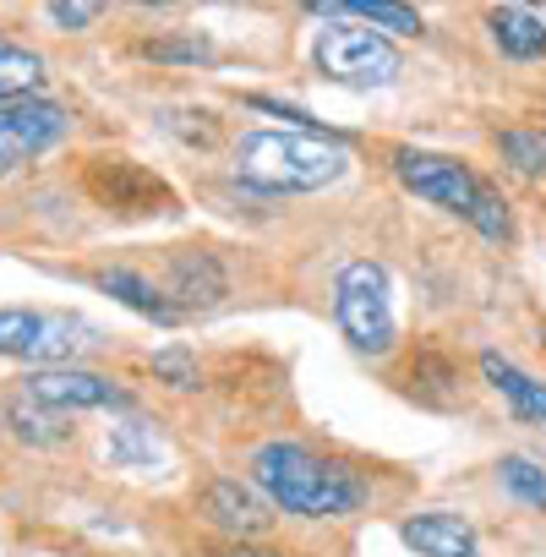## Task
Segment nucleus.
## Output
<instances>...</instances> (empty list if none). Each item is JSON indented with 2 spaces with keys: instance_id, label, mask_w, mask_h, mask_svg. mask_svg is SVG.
I'll return each instance as SVG.
<instances>
[{
  "instance_id": "22",
  "label": "nucleus",
  "mask_w": 546,
  "mask_h": 557,
  "mask_svg": "<svg viewBox=\"0 0 546 557\" xmlns=\"http://www.w3.org/2000/svg\"><path fill=\"white\" fill-rule=\"evenodd\" d=\"M45 17L55 28H88V23H99V7H50Z\"/></svg>"
},
{
  "instance_id": "3",
  "label": "nucleus",
  "mask_w": 546,
  "mask_h": 557,
  "mask_svg": "<svg viewBox=\"0 0 546 557\" xmlns=\"http://www.w3.org/2000/svg\"><path fill=\"white\" fill-rule=\"evenodd\" d=\"M394 175L432 208H448L459 213L464 224H475L486 240H508L513 235V213H508V197L497 186H486L464 159H448V153H426V148H394Z\"/></svg>"
},
{
  "instance_id": "15",
  "label": "nucleus",
  "mask_w": 546,
  "mask_h": 557,
  "mask_svg": "<svg viewBox=\"0 0 546 557\" xmlns=\"http://www.w3.org/2000/svg\"><path fill=\"white\" fill-rule=\"evenodd\" d=\"M318 17H350V23H361V28H377L383 39L388 34H421L426 23H421V12H410V7H388V0H328V7H312Z\"/></svg>"
},
{
  "instance_id": "12",
  "label": "nucleus",
  "mask_w": 546,
  "mask_h": 557,
  "mask_svg": "<svg viewBox=\"0 0 546 557\" xmlns=\"http://www.w3.org/2000/svg\"><path fill=\"white\" fill-rule=\"evenodd\" d=\"M481 377L508 399L513 421H546V383H541V377L519 372V367H513V361H502L497 350H486V356H481Z\"/></svg>"
},
{
  "instance_id": "5",
  "label": "nucleus",
  "mask_w": 546,
  "mask_h": 557,
  "mask_svg": "<svg viewBox=\"0 0 546 557\" xmlns=\"http://www.w3.org/2000/svg\"><path fill=\"white\" fill-rule=\"evenodd\" d=\"M104 334L77 312H34V307H0V356L34 361V367H72L77 356L99 350Z\"/></svg>"
},
{
  "instance_id": "4",
  "label": "nucleus",
  "mask_w": 546,
  "mask_h": 557,
  "mask_svg": "<svg viewBox=\"0 0 546 557\" xmlns=\"http://www.w3.org/2000/svg\"><path fill=\"white\" fill-rule=\"evenodd\" d=\"M334 323L350 339V350H361V356H388L394 350L399 323H394V285H388L383 262L350 257L334 273Z\"/></svg>"
},
{
  "instance_id": "23",
  "label": "nucleus",
  "mask_w": 546,
  "mask_h": 557,
  "mask_svg": "<svg viewBox=\"0 0 546 557\" xmlns=\"http://www.w3.org/2000/svg\"><path fill=\"white\" fill-rule=\"evenodd\" d=\"M148 55H159V61H170V55H186V61H208L213 50L197 39V45H148Z\"/></svg>"
},
{
  "instance_id": "14",
  "label": "nucleus",
  "mask_w": 546,
  "mask_h": 557,
  "mask_svg": "<svg viewBox=\"0 0 546 557\" xmlns=\"http://www.w3.org/2000/svg\"><path fill=\"white\" fill-rule=\"evenodd\" d=\"M170 296H181V312L191 307H213L224 296V268L208 251H181L170 262Z\"/></svg>"
},
{
  "instance_id": "25",
  "label": "nucleus",
  "mask_w": 546,
  "mask_h": 557,
  "mask_svg": "<svg viewBox=\"0 0 546 557\" xmlns=\"http://www.w3.org/2000/svg\"><path fill=\"white\" fill-rule=\"evenodd\" d=\"M541 143H546V132H541Z\"/></svg>"
},
{
  "instance_id": "19",
  "label": "nucleus",
  "mask_w": 546,
  "mask_h": 557,
  "mask_svg": "<svg viewBox=\"0 0 546 557\" xmlns=\"http://www.w3.org/2000/svg\"><path fill=\"white\" fill-rule=\"evenodd\" d=\"M497 475H502V486H508L519 503H530V508H546V470H541L535 459H524V454H508V459L497 465Z\"/></svg>"
},
{
  "instance_id": "17",
  "label": "nucleus",
  "mask_w": 546,
  "mask_h": 557,
  "mask_svg": "<svg viewBox=\"0 0 546 557\" xmlns=\"http://www.w3.org/2000/svg\"><path fill=\"white\" fill-rule=\"evenodd\" d=\"M492 39H497V50L513 55V61L546 55V23H541L535 12H524V7H497V12H492Z\"/></svg>"
},
{
  "instance_id": "20",
  "label": "nucleus",
  "mask_w": 546,
  "mask_h": 557,
  "mask_svg": "<svg viewBox=\"0 0 546 557\" xmlns=\"http://www.w3.org/2000/svg\"><path fill=\"white\" fill-rule=\"evenodd\" d=\"M502 159H513V170H524V175H546V143L535 132H508Z\"/></svg>"
},
{
  "instance_id": "24",
  "label": "nucleus",
  "mask_w": 546,
  "mask_h": 557,
  "mask_svg": "<svg viewBox=\"0 0 546 557\" xmlns=\"http://www.w3.org/2000/svg\"><path fill=\"white\" fill-rule=\"evenodd\" d=\"M219 557H280V552H262V546H240V541H235V546L219 552Z\"/></svg>"
},
{
  "instance_id": "6",
  "label": "nucleus",
  "mask_w": 546,
  "mask_h": 557,
  "mask_svg": "<svg viewBox=\"0 0 546 557\" xmlns=\"http://www.w3.org/2000/svg\"><path fill=\"white\" fill-rule=\"evenodd\" d=\"M312 55H318V72L328 83H345V88H388L399 77V50L350 17H328Z\"/></svg>"
},
{
  "instance_id": "7",
  "label": "nucleus",
  "mask_w": 546,
  "mask_h": 557,
  "mask_svg": "<svg viewBox=\"0 0 546 557\" xmlns=\"http://www.w3.org/2000/svg\"><path fill=\"white\" fill-rule=\"evenodd\" d=\"M72 132V110L55 99H23L0 110V175H12L17 164L50 153L55 143H66Z\"/></svg>"
},
{
  "instance_id": "11",
  "label": "nucleus",
  "mask_w": 546,
  "mask_h": 557,
  "mask_svg": "<svg viewBox=\"0 0 546 557\" xmlns=\"http://www.w3.org/2000/svg\"><path fill=\"white\" fill-rule=\"evenodd\" d=\"M405 546H415L421 557H481V541H475V524L454 508H426L415 519L399 524Z\"/></svg>"
},
{
  "instance_id": "1",
  "label": "nucleus",
  "mask_w": 546,
  "mask_h": 557,
  "mask_svg": "<svg viewBox=\"0 0 546 557\" xmlns=\"http://www.w3.org/2000/svg\"><path fill=\"white\" fill-rule=\"evenodd\" d=\"M235 181L268 191V197H290V191H323L350 170V148L328 132L312 126H257L240 132L235 148Z\"/></svg>"
},
{
  "instance_id": "9",
  "label": "nucleus",
  "mask_w": 546,
  "mask_h": 557,
  "mask_svg": "<svg viewBox=\"0 0 546 557\" xmlns=\"http://www.w3.org/2000/svg\"><path fill=\"white\" fill-rule=\"evenodd\" d=\"M202 519L246 546L251 535H268V530H273V503H268L257 486H246V481H235V475H219V481H208V492H202Z\"/></svg>"
},
{
  "instance_id": "16",
  "label": "nucleus",
  "mask_w": 546,
  "mask_h": 557,
  "mask_svg": "<svg viewBox=\"0 0 546 557\" xmlns=\"http://www.w3.org/2000/svg\"><path fill=\"white\" fill-rule=\"evenodd\" d=\"M39 88H45V61H39V50L0 39V110L23 104V99H39Z\"/></svg>"
},
{
  "instance_id": "18",
  "label": "nucleus",
  "mask_w": 546,
  "mask_h": 557,
  "mask_svg": "<svg viewBox=\"0 0 546 557\" xmlns=\"http://www.w3.org/2000/svg\"><path fill=\"white\" fill-rule=\"evenodd\" d=\"M7 421H12V432L28 437V443H61V437L72 432V421H66L61 410H50V405H39V399H28V394L12 399Z\"/></svg>"
},
{
  "instance_id": "8",
  "label": "nucleus",
  "mask_w": 546,
  "mask_h": 557,
  "mask_svg": "<svg viewBox=\"0 0 546 557\" xmlns=\"http://www.w3.org/2000/svg\"><path fill=\"white\" fill-rule=\"evenodd\" d=\"M23 394L50 405V410H121L126 405V388L115 377H99V372H83V367H39L23 377Z\"/></svg>"
},
{
  "instance_id": "2",
  "label": "nucleus",
  "mask_w": 546,
  "mask_h": 557,
  "mask_svg": "<svg viewBox=\"0 0 546 557\" xmlns=\"http://www.w3.org/2000/svg\"><path fill=\"white\" fill-rule=\"evenodd\" d=\"M251 481L273 508L296 519H345L367 503V481L350 465L323 459L307 443H285V437L251 454Z\"/></svg>"
},
{
  "instance_id": "13",
  "label": "nucleus",
  "mask_w": 546,
  "mask_h": 557,
  "mask_svg": "<svg viewBox=\"0 0 546 557\" xmlns=\"http://www.w3.org/2000/svg\"><path fill=\"white\" fill-rule=\"evenodd\" d=\"M94 285H99L104 296H115L121 307H132V312L153 318V323H175V318H181V312H175V301L153 285V278H142L137 268H99V273H94Z\"/></svg>"
},
{
  "instance_id": "21",
  "label": "nucleus",
  "mask_w": 546,
  "mask_h": 557,
  "mask_svg": "<svg viewBox=\"0 0 546 557\" xmlns=\"http://www.w3.org/2000/svg\"><path fill=\"white\" fill-rule=\"evenodd\" d=\"M153 377H164L170 388H197V361L175 345V350H159L153 356Z\"/></svg>"
},
{
  "instance_id": "10",
  "label": "nucleus",
  "mask_w": 546,
  "mask_h": 557,
  "mask_svg": "<svg viewBox=\"0 0 546 557\" xmlns=\"http://www.w3.org/2000/svg\"><path fill=\"white\" fill-rule=\"evenodd\" d=\"M104 454H110V465H121V470H132V475H164V470L175 465L170 432H164L159 421H148V416H121V421H110Z\"/></svg>"
}]
</instances>
